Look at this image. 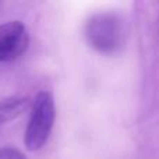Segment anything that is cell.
<instances>
[{"mask_svg":"<svg viewBox=\"0 0 159 159\" xmlns=\"http://www.w3.org/2000/svg\"><path fill=\"white\" fill-rule=\"evenodd\" d=\"M28 105H30V99L27 96H10V98L2 99L0 101V127L21 116L28 107Z\"/></svg>","mask_w":159,"mask_h":159,"instance_id":"4","label":"cell"},{"mask_svg":"<svg viewBox=\"0 0 159 159\" xmlns=\"http://www.w3.org/2000/svg\"><path fill=\"white\" fill-rule=\"evenodd\" d=\"M88 45L98 53L117 55L126 46L127 24L117 13H98L88 18L84 27Z\"/></svg>","mask_w":159,"mask_h":159,"instance_id":"1","label":"cell"},{"mask_svg":"<svg viewBox=\"0 0 159 159\" xmlns=\"http://www.w3.org/2000/svg\"><path fill=\"white\" fill-rule=\"evenodd\" d=\"M0 159H27V158L17 148L4 147V148H0Z\"/></svg>","mask_w":159,"mask_h":159,"instance_id":"5","label":"cell"},{"mask_svg":"<svg viewBox=\"0 0 159 159\" xmlns=\"http://www.w3.org/2000/svg\"><path fill=\"white\" fill-rule=\"evenodd\" d=\"M30 46V34L21 21H8L0 25V63L18 59Z\"/></svg>","mask_w":159,"mask_h":159,"instance_id":"3","label":"cell"},{"mask_svg":"<svg viewBox=\"0 0 159 159\" xmlns=\"http://www.w3.org/2000/svg\"><path fill=\"white\" fill-rule=\"evenodd\" d=\"M56 119V106L53 95L48 91L36 93L31 107L30 120L24 135L25 148L31 152L43 148L49 140Z\"/></svg>","mask_w":159,"mask_h":159,"instance_id":"2","label":"cell"}]
</instances>
